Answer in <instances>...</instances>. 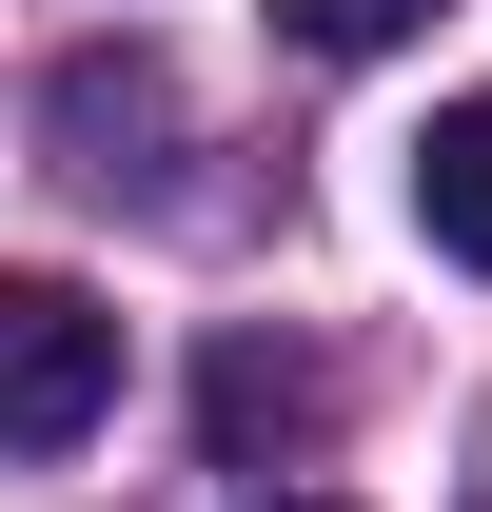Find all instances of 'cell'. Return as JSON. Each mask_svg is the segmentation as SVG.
<instances>
[{
  "instance_id": "2",
  "label": "cell",
  "mask_w": 492,
  "mask_h": 512,
  "mask_svg": "<svg viewBox=\"0 0 492 512\" xmlns=\"http://www.w3.org/2000/svg\"><path fill=\"white\" fill-rule=\"evenodd\" d=\"M414 237L492 276V99H453V119L414 138Z\"/></svg>"
},
{
  "instance_id": "4",
  "label": "cell",
  "mask_w": 492,
  "mask_h": 512,
  "mask_svg": "<svg viewBox=\"0 0 492 512\" xmlns=\"http://www.w3.org/2000/svg\"><path fill=\"white\" fill-rule=\"evenodd\" d=\"M414 20H433V0H276V40H296V60H394Z\"/></svg>"
},
{
  "instance_id": "1",
  "label": "cell",
  "mask_w": 492,
  "mask_h": 512,
  "mask_svg": "<svg viewBox=\"0 0 492 512\" xmlns=\"http://www.w3.org/2000/svg\"><path fill=\"white\" fill-rule=\"evenodd\" d=\"M119 414V316L79 276H0V453H79Z\"/></svg>"
},
{
  "instance_id": "3",
  "label": "cell",
  "mask_w": 492,
  "mask_h": 512,
  "mask_svg": "<svg viewBox=\"0 0 492 512\" xmlns=\"http://www.w3.org/2000/svg\"><path fill=\"white\" fill-rule=\"evenodd\" d=\"M197 414H217V453H256V434H315V375H296V355H256V335H237V355L197 375Z\"/></svg>"
},
{
  "instance_id": "5",
  "label": "cell",
  "mask_w": 492,
  "mask_h": 512,
  "mask_svg": "<svg viewBox=\"0 0 492 512\" xmlns=\"http://www.w3.org/2000/svg\"><path fill=\"white\" fill-rule=\"evenodd\" d=\"M276 512H335V493H276Z\"/></svg>"
}]
</instances>
